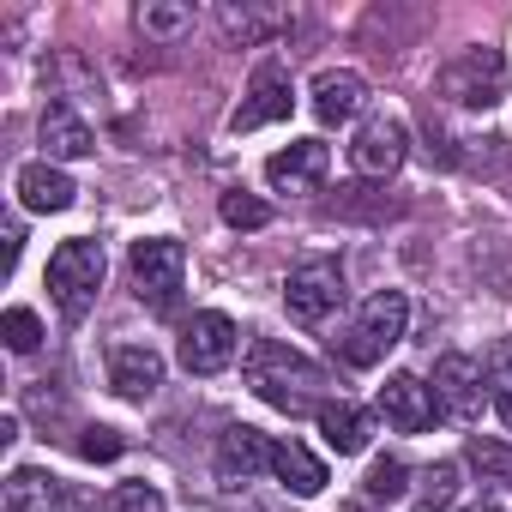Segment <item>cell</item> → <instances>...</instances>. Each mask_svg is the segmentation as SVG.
Listing matches in <instances>:
<instances>
[{
  "label": "cell",
  "mask_w": 512,
  "mask_h": 512,
  "mask_svg": "<svg viewBox=\"0 0 512 512\" xmlns=\"http://www.w3.org/2000/svg\"><path fill=\"white\" fill-rule=\"evenodd\" d=\"M422 506L428 512H440V506H452V494H458V464H434V470H422Z\"/></svg>",
  "instance_id": "29"
},
{
  "label": "cell",
  "mask_w": 512,
  "mask_h": 512,
  "mask_svg": "<svg viewBox=\"0 0 512 512\" xmlns=\"http://www.w3.org/2000/svg\"><path fill=\"white\" fill-rule=\"evenodd\" d=\"M247 386H253V398H266L272 410H284V416H320V386H326V374L302 356V350H290V344H278V338H260L247 350Z\"/></svg>",
  "instance_id": "1"
},
{
  "label": "cell",
  "mask_w": 512,
  "mask_h": 512,
  "mask_svg": "<svg viewBox=\"0 0 512 512\" xmlns=\"http://www.w3.org/2000/svg\"><path fill=\"white\" fill-rule=\"evenodd\" d=\"M404 157H410V133H404V121H398V115H374V121H362V133H356V145H350L356 175L386 181V175H398V169H404Z\"/></svg>",
  "instance_id": "10"
},
{
  "label": "cell",
  "mask_w": 512,
  "mask_h": 512,
  "mask_svg": "<svg viewBox=\"0 0 512 512\" xmlns=\"http://www.w3.org/2000/svg\"><path fill=\"white\" fill-rule=\"evenodd\" d=\"M0 512H97V500L61 476H43V470H13L7 476V494H0Z\"/></svg>",
  "instance_id": "7"
},
{
  "label": "cell",
  "mask_w": 512,
  "mask_h": 512,
  "mask_svg": "<svg viewBox=\"0 0 512 512\" xmlns=\"http://www.w3.org/2000/svg\"><path fill=\"white\" fill-rule=\"evenodd\" d=\"M320 434H326V446H332L338 458H356V452L368 446V416H362L356 404H344V398H326V404H320Z\"/></svg>",
  "instance_id": "21"
},
{
  "label": "cell",
  "mask_w": 512,
  "mask_h": 512,
  "mask_svg": "<svg viewBox=\"0 0 512 512\" xmlns=\"http://www.w3.org/2000/svg\"><path fill=\"white\" fill-rule=\"evenodd\" d=\"M19 247H25V235H19V223H13V217H7V272H13V266H19Z\"/></svg>",
  "instance_id": "32"
},
{
  "label": "cell",
  "mask_w": 512,
  "mask_h": 512,
  "mask_svg": "<svg viewBox=\"0 0 512 512\" xmlns=\"http://www.w3.org/2000/svg\"><path fill=\"white\" fill-rule=\"evenodd\" d=\"M410 488V470H404V458H380L374 470H368V500H398Z\"/></svg>",
  "instance_id": "28"
},
{
  "label": "cell",
  "mask_w": 512,
  "mask_h": 512,
  "mask_svg": "<svg viewBox=\"0 0 512 512\" xmlns=\"http://www.w3.org/2000/svg\"><path fill=\"white\" fill-rule=\"evenodd\" d=\"M380 416L398 428V434H422L434 422V386H422L416 374H392L380 386Z\"/></svg>",
  "instance_id": "14"
},
{
  "label": "cell",
  "mask_w": 512,
  "mask_h": 512,
  "mask_svg": "<svg viewBox=\"0 0 512 512\" xmlns=\"http://www.w3.org/2000/svg\"><path fill=\"white\" fill-rule=\"evenodd\" d=\"M37 133H43V145H49V163H67V157H91V151H97V133H91L67 103H49Z\"/></svg>",
  "instance_id": "17"
},
{
  "label": "cell",
  "mask_w": 512,
  "mask_h": 512,
  "mask_svg": "<svg viewBox=\"0 0 512 512\" xmlns=\"http://www.w3.org/2000/svg\"><path fill=\"white\" fill-rule=\"evenodd\" d=\"M344 266L338 260H302L296 272H290V284H284V308H290V320L296 326H326L338 308H344Z\"/></svg>",
  "instance_id": "5"
},
{
  "label": "cell",
  "mask_w": 512,
  "mask_h": 512,
  "mask_svg": "<svg viewBox=\"0 0 512 512\" xmlns=\"http://www.w3.org/2000/svg\"><path fill=\"white\" fill-rule=\"evenodd\" d=\"M133 25L145 37H181L193 25V7H181V0H145V7L133 13Z\"/></svg>",
  "instance_id": "23"
},
{
  "label": "cell",
  "mask_w": 512,
  "mask_h": 512,
  "mask_svg": "<svg viewBox=\"0 0 512 512\" xmlns=\"http://www.w3.org/2000/svg\"><path fill=\"white\" fill-rule=\"evenodd\" d=\"M326 169H332V151L320 139H296V145H284V151L266 157V181L278 193H314L326 181Z\"/></svg>",
  "instance_id": "12"
},
{
  "label": "cell",
  "mask_w": 512,
  "mask_h": 512,
  "mask_svg": "<svg viewBox=\"0 0 512 512\" xmlns=\"http://www.w3.org/2000/svg\"><path fill=\"white\" fill-rule=\"evenodd\" d=\"M506 91V67H500V49H464L446 73H440V97L464 103V109H494Z\"/></svg>",
  "instance_id": "6"
},
{
  "label": "cell",
  "mask_w": 512,
  "mask_h": 512,
  "mask_svg": "<svg viewBox=\"0 0 512 512\" xmlns=\"http://www.w3.org/2000/svg\"><path fill=\"white\" fill-rule=\"evenodd\" d=\"M79 452H85V458H115L121 440H115V428H91V434L79 440Z\"/></svg>",
  "instance_id": "31"
},
{
  "label": "cell",
  "mask_w": 512,
  "mask_h": 512,
  "mask_svg": "<svg viewBox=\"0 0 512 512\" xmlns=\"http://www.w3.org/2000/svg\"><path fill=\"white\" fill-rule=\"evenodd\" d=\"M464 458L482 470V482H506L512 476V446L506 440H488V434H470V446H464Z\"/></svg>",
  "instance_id": "24"
},
{
  "label": "cell",
  "mask_w": 512,
  "mask_h": 512,
  "mask_svg": "<svg viewBox=\"0 0 512 512\" xmlns=\"http://www.w3.org/2000/svg\"><path fill=\"white\" fill-rule=\"evenodd\" d=\"M0 338H7V350L31 356V350L43 344V320H37L31 308H7V320H0Z\"/></svg>",
  "instance_id": "27"
},
{
  "label": "cell",
  "mask_w": 512,
  "mask_h": 512,
  "mask_svg": "<svg viewBox=\"0 0 512 512\" xmlns=\"http://www.w3.org/2000/svg\"><path fill=\"white\" fill-rule=\"evenodd\" d=\"M19 199H25L31 211H67V205L79 199V187H73L55 163H25V169H19Z\"/></svg>",
  "instance_id": "19"
},
{
  "label": "cell",
  "mask_w": 512,
  "mask_h": 512,
  "mask_svg": "<svg viewBox=\"0 0 512 512\" xmlns=\"http://www.w3.org/2000/svg\"><path fill=\"white\" fill-rule=\"evenodd\" d=\"M109 386H115L121 398H133V404L157 398V386H163V356H157L151 344H121V350L109 356Z\"/></svg>",
  "instance_id": "15"
},
{
  "label": "cell",
  "mask_w": 512,
  "mask_h": 512,
  "mask_svg": "<svg viewBox=\"0 0 512 512\" xmlns=\"http://www.w3.org/2000/svg\"><path fill=\"white\" fill-rule=\"evenodd\" d=\"M217 211H223V223L229 229H266V199H253V193H241V187H229L223 199H217Z\"/></svg>",
  "instance_id": "25"
},
{
  "label": "cell",
  "mask_w": 512,
  "mask_h": 512,
  "mask_svg": "<svg viewBox=\"0 0 512 512\" xmlns=\"http://www.w3.org/2000/svg\"><path fill=\"white\" fill-rule=\"evenodd\" d=\"M482 380H488V398L500 410V422L512 428V338H494L488 356H482Z\"/></svg>",
  "instance_id": "22"
},
{
  "label": "cell",
  "mask_w": 512,
  "mask_h": 512,
  "mask_svg": "<svg viewBox=\"0 0 512 512\" xmlns=\"http://www.w3.org/2000/svg\"><path fill=\"white\" fill-rule=\"evenodd\" d=\"M109 512H169V500L151 488V482H121L109 494Z\"/></svg>",
  "instance_id": "30"
},
{
  "label": "cell",
  "mask_w": 512,
  "mask_h": 512,
  "mask_svg": "<svg viewBox=\"0 0 512 512\" xmlns=\"http://www.w3.org/2000/svg\"><path fill=\"white\" fill-rule=\"evenodd\" d=\"M326 217H338V223H386V217H398V199H386L368 181H350V187H338V199H326Z\"/></svg>",
  "instance_id": "20"
},
{
  "label": "cell",
  "mask_w": 512,
  "mask_h": 512,
  "mask_svg": "<svg viewBox=\"0 0 512 512\" xmlns=\"http://www.w3.org/2000/svg\"><path fill=\"white\" fill-rule=\"evenodd\" d=\"M217 19H223V31H229V37H241V43H260L266 31H278V25H284L278 13H253V7H223Z\"/></svg>",
  "instance_id": "26"
},
{
  "label": "cell",
  "mask_w": 512,
  "mask_h": 512,
  "mask_svg": "<svg viewBox=\"0 0 512 512\" xmlns=\"http://www.w3.org/2000/svg\"><path fill=\"white\" fill-rule=\"evenodd\" d=\"M482 398H488V380L470 356H440L434 362V410L452 416V422H476L482 416Z\"/></svg>",
  "instance_id": "11"
},
{
  "label": "cell",
  "mask_w": 512,
  "mask_h": 512,
  "mask_svg": "<svg viewBox=\"0 0 512 512\" xmlns=\"http://www.w3.org/2000/svg\"><path fill=\"white\" fill-rule=\"evenodd\" d=\"M464 512H506L500 500H476V506H464Z\"/></svg>",
  "instance_id": "33"
},
{
  "label": "cell",
  "mask_w": 512,
  "mask_h": 512,
  "mask_svg": "<svg viewBox=\"0 0 512 512\" xmlns=\"http://www.w3.org/2000/svg\"><path fill=\"white\" fill-rule=\"evenodd\" d=\"M404 326H410V296L404 290H380V296L362 302V314H356V326L344 332L338 350H344L350 368H374V362H386L392 344H404Z\"/></svg>",
  "instance_id": "3"
},
{
  "label": "cell",
  "mask_w": 512,
  "mask_h": 512,
  "mask_svg": "<svg viewBox=\"0 0 512 512\" xmlns=\"http://www.w3.org/2000/svg\"><path fill=\"white\" fill-rule=\"evenodd\" d=\"M97 290H103V241H91V235L61 241L49 253V296H55V308L67 320H85Z\"/></svg>",
  "instance_id": "2"
},
{
  "label": "cell",
  "mask_w": 512,
  "mask_h": 512,
  "mask_svg": "<svg viewBox=\"0 0 512 512\" xmlns=\"http://www.w3.org/2000/svg\"><path fill=\"white\" fill-rule=\"evenodd\" d=\"M290 109H296L290 73H284L278 61H266L260 73H253L247 97L235 103V115H229V133H253V127H272V121H290Z\"/></svg>",
  "instance_id": "9"
},
{
  "label": "cell",
  "mask_w": 512,
  "mask_h": 512,
  "mask_svg": "<svg viewBox=\"0 0 512 512\" xmlns=\"http://www.w3.org/2000/svg\"><path fill=\"white\" fill-rule=\"evenodd\" d=\"M260 470H272V440L260 428H229L217 440V482L223 488H241V482H253Z\"/></svg>",
  "instance_id": "13"
},
{
  "label": "cell",
  "mask_w": 512,
  "mask_h": 512,
  "mask_svg": "<svg viewBox=\"0 0 512 512\" xmlns=\"http://www.w3.org/2000/svg\"><path fill=\"white\" fill-rule=\"evenodd\" d=\"M133 296L151 308V314H175L181 302V278H187V247L169 241V235H151V241H133Z\"/></svg>",
  "instance_id": "4"
},
{
  "label": "cell",
  "mask_w": 512,
  "mask_h": 512,
  "mask_svg": "<svg viewBox=\"0 0 512 512\" xmlns=\"http://www.w3.org/2000/svg\"><path fill=\"white\" fill-rule=\"evenodd\" d=\"M362 103H368L362 73H320V79H314V115H320L326 127L356 121V115H362Z\"/></svg>",
  "instance_id": "16"
},
{
  "label": "cell",
  "mask_w": 512,
  "mask_h": 512,
  "mask_svg": "<svg viewBox=\"0 0 512 512\" xmlns=\"http://www.w3.org/2000/svg\"><path fill=\"white\" fill-rule=\"evenodd\" d=\"M272 476H278L290 494H302V500H314V494L326 488V464H320L302 440H272Z\"/></svg>",
  "instance_id": "18"
},
{
  "label": "cell",
  "mask_w": 512,
  "mask_h": 512,
  "mask_svg": "<svg viewBox=\"0 0 512 512\" xmlns=\"http://www.w3.org/2000/svg\"><path fill=\"white\" fill-rule=\"evenodd\" d=\"M241 350V332L229 314H193L181 332V368L187 374H223Z\"/></svg>",
  "instance_id": "8"
}]
</instances>
